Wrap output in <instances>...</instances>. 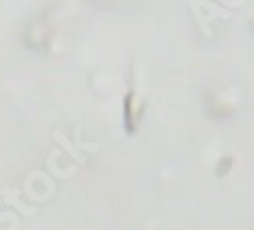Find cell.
Segmentation results:
<instances>
[{"instance_id":"1","label":"cell","mask_w":254,"mask_h":230,"mask_svg":"<svg viewBox=\"0 0 254 230\" xmlns=\"http://www.w3.org/2000/svg\"><path fill=\"white\" fill-rule=\"evenodd\" d=\"M189 4H191V10H193V14H195V18H197V25H199V29H201V33H203L205 37L211 35L209 23H211L214 18H232V12H230V10L220 8V6H216V4L207 2V0H189Z\"/></svg>"}]
</instances>
